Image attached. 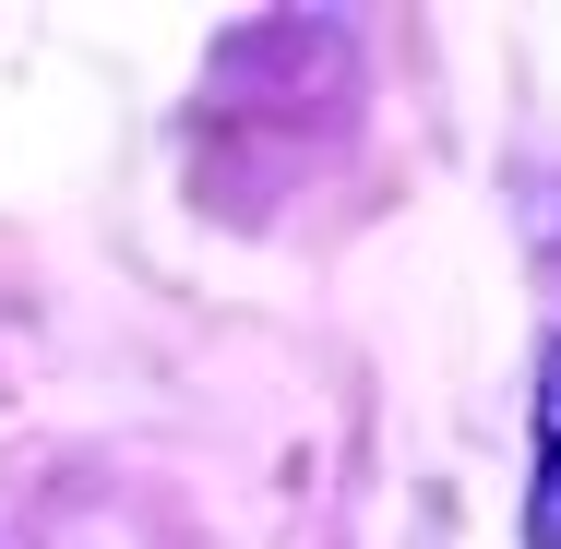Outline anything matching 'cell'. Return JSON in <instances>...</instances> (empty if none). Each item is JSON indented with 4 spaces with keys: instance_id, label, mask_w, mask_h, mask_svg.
Wrapping results in <instances>:
<instances>
[{
    "instance_id": "2",
    "label": "cell",
    "mask_w": 561,
    "mask_h": 549,
    "mask_svg": "<svg viewBox=\"0 0 561 549\" xmlns=\"http://www.w3.org/2000/svg\"><path fill=\"white\" fill-rule=\"evenodd\" d=\"M538 419H550V442H561V334H550V370H538Z\"/></svg>"
},
{
    "instance_id": "1",
    "label": "cell",
    "mask_w": 561,
    "mask_h": 549,
    "mask_svg": "<svg viewBox=\"0 0 561 549\" xmlns=\"http://www.w3.org/2000/svg\"><path fill=\"white\" fill-rule=\"evenodd\" d=\"M526 538L561 549V442H550V466H538V502H526Z\"/></svg>"
}]
</instances>
